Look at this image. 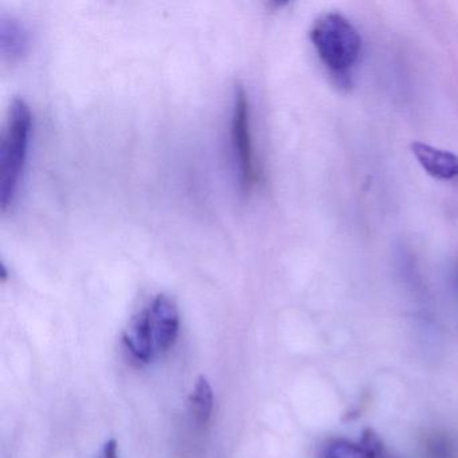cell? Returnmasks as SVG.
Wrapping results in <instances>:
<instances>
[{"instance_id": "obj_5", "label": "cell", "mask_w": 458, "mask_h": 458, "mask_svg": "<svg viewBox=\"0 0 458 458\" xmlns=\"http://www.w3.org/2000/svg\"><path fill=\"white\" fill-rule=\"evenodd\" d=\"M411 152L418 165L434 179L453 181L458 178V157L453 152L420 141L411 144Z\"/></svg>"}, {"instance_id": "obj_3", "label": "cell", "mask_w": 458, "mask_h": 458, "mask_svg": "<svg viewBox=\"0 0 458 458\" xmlns=\"http://www.w3.org/2000/svg\"><path fill=\"white\" fill-rule=\"evenodd\" d=\"M230 136H232L233 157H234L241 190L243 192H250L256 186L257 167L253 136H251L250 106L242 85H235L234 88Z\"/></svg>"}, {"instance_id": "obj_1", "label": "cell", "mask_w": 458, "mask_h": 458, "mask_svg": "<svg viewBox=\"0 0 458 458\" xmlns=\"http://www.w3.org/2000/svg\"><path fill=\"white\" fill-rule=\"evenodd\" d=\"M31 112L25 100L15 98L7 112L0 139V205L6 211L20 190L28 160Z\"/></svg>"}, {"instance_id": "obj_10", "label": "cell", "mask_w": 458, "mask_h": 458, "mask_svg": "<svg viewBox=\"0 0 458 458\" xmlns=\"http://www.w3.org/2000/svg\"><path fill=\"white\" fill-rule=\"evenodd\" d=\"M426 458H455L452 439L444 433H433L426 437Z\"/></svg>"}, {"instance_id": "obj_2", "label": "cell", "mask_w": 458, "mask_h": 458, "mask_svg": "<svg viewBox=\"0 0 458 458\" xmlns=\"http://www.w3.org/2000/svg\"><path fill=\"white\" fill-rule=\"evenodd\" d=\"M310 41L323 65L336 77L347 76L360 57V36L340 13L318 17L310 29Z\"/></svg>"}, {"instance_id": "obj_7", "label": "cell", "mask_w": 458, "mask_h": 458, "mask_svg": "<svg viewBox=\"0 0 458 458\" xmlns=\"http://www.w3.org/2000/svg\"><path fill=\"white\" fill-rule=\"evenodd\" d=\"M29 49V33L17 18L2 15L0 20V52L4 60H21Z\"/></svg>"}, {"instance_id": "obj_4", "label": "cell", "mask_w": 458, "mask_h": 458, "mask_svg": "<svg viewBox=\"0 0 458 458\" xmlns=\"http://www.w3.org/2000/svg\"><path fill=\"white\" fill-rule=\"evenodd\" d=\"M147 310H148L149 323L154 335L155 352L159 355L170 350L178 337V308L170 297L165 294H157L149 305H147Z\"/></svg>"}, {"instance_id": "obj_11", "label": "cell", "mask_w": 458, "mask_h": 458, "mask_svg": "<svg viewBox=\"0 0 458 458\" xmlns=\"http://www.w3.org/2000/svg\"><path fill=\"white\" fill-rule=\"evenodd\" d=\"M98 458H119L116 439H109V441L104 445L103 450H101L100 455H98Z\"/></svg>"}, {"instance_id": "obj_9", "label": "cell", "mask_w": 458, "mask_h": 458, "mask_svg": "<svg viewBox=\"0 0 458 458\" xmlns=\"http://www.w3.org/2000/svg\"><path fill=\"white\" fill-rule=\"evenodd\" d=\"M214 409V394L208 377H200L197 380L191 398L190 410L198 426H206L210 422Z\"/></svg>"}, {"instance_id": "obj_12", "label": "cell", "mask_w": 458, "mask_h": 458, "mask_svg": "<svg viewBox=\"0 0 458 458\" xmlns=\"http://www.w3.org/2000/svg\"><path fill=\"white\" fill-rule=\"evenodd\" d=\"M455 278H457V288H458V267H457V277H455Z\"/></svg>"}, {"instance_id": "obj_8", "label": "cell", "mask_w": 458, "mask_h": 458, "mask_svg": "<svg viewBox=\"0 0 458 458\" xmlns=\"http://www.w3.org/2000/svg\"><path fill=\"white\" fill-rule=\"evenodd\" d=\"M382 452V445L371 431H367L363 444L355 445L345 439H334L327 445L323 458H377Z\"/></svg>"}, {"instance_id": "obj_6", "label": "cell", "mask_w": 458, "mask_h": 458, "mask_svg": "<svg viewBox=\"0 0 458 458\" xmlns=\"http://www.w3.org/2000/svg\"><path fill=\"white\" fill-rule=\"evenodd\" d=\"M123 342L131 358L138 363H148L154 356H157L147 307L131 320L130 326L125 329Z\"/></svg>"}]
</instances>
